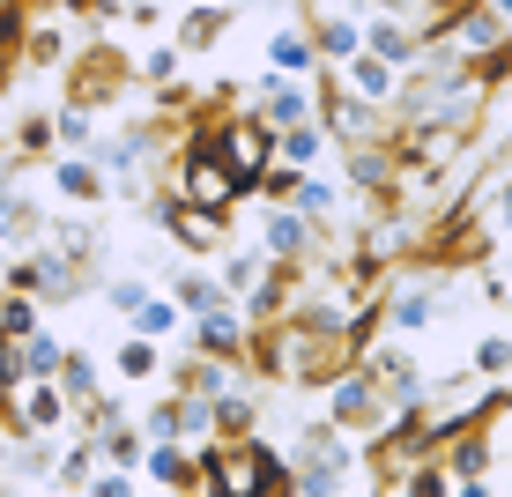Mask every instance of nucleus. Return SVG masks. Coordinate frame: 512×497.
I'll return each mask as SVG.
<instances>
[{"label":"nucleus","instance_id":"obj_20","mask_svg":"<svg viewBox=\"0 0 512 497\" xmlns=\"http://www.w3.org/2000/svg\"><path fill=\"white\" fill-rule=\"evenodd\" d=\"M30 327H38V312H30V290H15L8 305H0V334L15 342V334H30Z\"/></svg>","mask_w":512,"mask_h":497},{"label":"nucleus","instance_id":"obj_12","mask_svg":"<svg viewBox=\"0 0 512 497\" xmlns=\"http://www.w3.org/2000/svg\"><path fill=\"white\" fill-rule=\"evenodd\" d=\"M223 23H231V8H193L186 30H179V45H186V52H208V45L223 38Z\"/></svg>","mask_w":512,"mask_h":497},{"label":"nucleus","instance_id":"obj_8","mask_svg":"<svg viewBox=\"0 0 512 497\" xmlns=\"http://www.w3.org/2000/svg\"><path fill=\"white\" fill-rule=\"evenodd\" d=\"M364 45H372L379 60H416V52H423V30H409L401 15H379V23H372V38H364Z\"/></svg>","mask_w":512,"mask_h":497},{"label":"nucleus","instance_id":"obj_22","mask_svg":"<svg viewBox=\"0 0 512 497\" xmlns=\"http://www.w3.org/2000/svg\"><path fill=\"white\" fill-rule=\"evenodd\" d=\"M379 8H394L409 30H423V23H438V0H379ZM423 38H438V30H423Z\"/></svg>","mask_w":512,"mask_h":497},{"label":"nucleus","instance_id":"obj_6","mask_svg":"<svg viewBox=\"0 0 512 497\" xmlns=\"http://www.w3.org/2000/svg\"><path fill=\"white\" fill-rule=\"evenodd\" d=\"M15 416H23V431H52V423L67 416V401L52 394L45 379H15Z\"/></svg>","mask_w":512,"mask_h":497},{"label":"nucleus","instance_id":"obj_24","mask_svg":"<svg viewBox=\"0 0 512 497\" xmlns=\"http://www.w3.org/2000/svg\"><path fill=\"white\" fill-rule=\"evenodd\" d=\"M119 371H127V379H149V371H156V342H141V334H134V342L119 349Z\"/></svg>","mask_w":512,"mask_h":497},{"label":"nucleus","instance_id":"obj_16","mask_svg":"<svg viewBox=\"0 0 512 497\" xmlns=\"http://www.w3.org/2000/svg\"><path fill=\"white\" fill-rule=\"evenodd\" d=\"M357 45H364L357 23H320V38H312V52H320V60H349Z\"/></svg>","mask_w":512,"mask_h":497},{"label":"nucleus","instance_id":"obj_2","mask_svg":"<svg viewBox=\"0 0 512 497\" xmlns=\"http://www.w3.org/2000/svg\"><path fill=\"white\" fill-rule=\"evenodd\" d=\"M179 201H201V208H231L238 201V179L216 164L208 141H201V149H186V193H179Z\"/></svg>","mask_w":512,"mask_h":497},{"label":"nucleus","instance_id":"obj_17","mask_svg":"<svg viewBox=\"0 0 512 497\" xmlns=\"http://www.w3.org/2000/svg\"><path fill=\"white\" fill-rule=\"evenodd\" d=\"M268 253H305V216H268Z\"/></svg>","mask_w":512,"mask_h":497},{"label":"nucleus","instance_id":"obj_15","mask_svg":"<svg viewBox=\"0 0 512 497\" xmlns=\"http://www.w3.org/2000/svg\"><path fill=\"white\" fill-rule=\"evenodd\" d=\"M260 282H268V260H260V253H231V260H223V290H245V297H253Z\"/></svg>","mask_w":512,"mask_h":497},{"label":"nucleus","instance_id":"obj_30","mask_svg":"<svg viewBox=\"0 0 512 497\" xmlns=\"http://www.w3.org/2000/svg\"><path fill=\"white\" fill-rule=\"evenodd\" d=\"M104 297H112V305H119V312H134V305H141V297H149V290H141V282L127 275V282H112V290H104Z\"/></svg>","mask_w":512,"mask_h":497},{"label":"nucleus","instance_id":"obj_26","mask_svg":"<svg viewBox=\"0 0 512 497\" xmlns=\"http://www.w3.org/2000/svg\"><path fill=\"white\" fill-rule=\"evenodd\" d=\"M297 216H334V186L305 179V186H297Z\"/></svg>","mask_w":512,"mask_h":497},{"label":"nucleus","instance_id":"obj_5","mask_svg":"<svg viewBox=\"0 0 512 497\" xmlns=\"http://www.w3.org/2000/svg\"><path fill=\"white\" fill-rule=\"evenodd\" d=\"M349 90H357V104H386V97H394V60H379V52H349Z\"/></svg>","mask_w":512,"mask_h":497},{"label":"nucleus","instance_id":"obj_31","mask_svg":"<svg viewBox=\"0 0 512 497\" xmlns=\"http://www.w3.org/2000/svg\"><path fill=\"white\" fill-rule=\"evenodd\" d=\"M141 67H149V75L164 82V75H179V52H171V45H156V52H149V60H141Z\"/></svg>","mask_w":512,"mask_h":497},{"label":"nucleus","instance_id":"obj_4","mask_svg":"<svg viewBox=\"0 0 512 497\" xmlns=\"http://www.w3.org/2000/svg\"><path fill=\"white\" fill-rule=\"evenodd\" d=\"M193 342H201L208 357H238V342H245V319H238V312L216 297V305H201V327H193Z\"/></svg>","mask_w":512,"mask_h":497},{"label":"nucleus","instance_id":"obj_18","mask_svg":"<svg viewBox=\"0 0 512 497\" xmlns=\"http://www.w3.org/2000/svg\"><path fill=\"white\" fill-rule=\"evenodd\" d=\"M60 386H67L75 401H90V394H97V364H90V357H60Z\"/></svg>","mask_w":512,"mask_h":497},{"label":"nucleus","instance_id":"obj_25","mask_svg":"<svg viewBox=\"0 0 512 497\" xmlns=\"http://www.w3.org/2000/svg\"><path fill=\"white\" fill-rule=\"evenodd\" d=\"M0 238H30V201L0 193Z\"/></svg>","mask_w":512,"mask_h":497},{"label":"nucleus","instance_id":"obj_28","mask_svg":"<svg viewBox=\"0 0 512 497\" xmlns=\"http://www.w3.org/2000/svg\"><path fill=\"white\" fill-rule=\"evenodd\" d=\"M60 141H67V149H82V141H90V112H60Z\"/></svg>","mask_w":512,"mask_h":497},{"label":"nucleus","instance_id":"obj_1","mask_svg":"<svg viewBox=\"0 0 512 497\" xmlns=\"http://www.w3.org/2000/svg\"><path fill=\"white\" fill-rule=\"evenodd\" d=\"M268 127H260V119H231V127H216V134H208V149H216V164L223 171H231V179H238V193L245 186H260V179H268Z\"/></svg>","mask_w":512,"mask_h":497},{"label":"nucleus","instance_id":"obj_3","mask_svg":"<svg viewBox=\"0 0 512 497\" xmlns=\"http://www.w3.org/2000/svg\"><path fill=\"white\" fill-rule=\"evenodd\" d=\"M164 230L186 245V253H216V245H223V208H201V201H171V208H164Z\"/></svg>","mask_w":512,"mask_h":497},{"label":"nucleus","instance_id":"obj_14","mask_svg":"<svg viewBox=\"0 0 512 497\" xmlns=\"http://www.w3.org/2000/svg\"><path fill=\"white\" fill-rule=\"evenodd\" d=\"M52 179H60L67 201H104V171H97V164H60Z\"/></svg>","mask_w":512,"mask_h":497},{"label":"nucleus","instance_id":"obj_27","mask_svg":"<svg viewBox=\"0 0 512 497\" xmlns=\"http://www.w3.org/2000/svg\"><path fill=\"white\" fill-rule=\"evenodd\" d=\"M179 305H186V312L216 305V282H208V275H186V282H179Z\"/></svg>","mask_w":512,"mask_h":497},{"label":"nucleus","instance_id":"obj_29","mask_svg":"<svg viewBox=\"0 0 512 497\" xmlns=\"http://www.w3.org/2000/svg\"><path fill=\"white\" fill-rule=\"evenodd\" d=\"M104 453L127 468V460H141V438H134V431H112V438H104Z\"/></svg>","mask_w":512,"mask_h":497},{"label":"nucleus","instance_id":"obj_13","mask_svg":"<svg viewBox=\"0 0 512 497\" xmlns=\"http://www.w3.org/2000/svg\"><path fill=\"white\" fill-rule=\"evenodd\" d=\"M268 67H282V75H305V67H312V45L297 38V30H275V38H268Z\"/></svg>","mask_w":512,"mask_h":497},{"label":"nucleus","instance_id":"obj_21","mask_svg":"<svg viewBox=\"0 0 512 497\" xmlns=\"http://www.w3.org/2000/svg\"><path fill=\"white\" fill-rule=\"evenodd\" d=\"M505 364H512V342H505V334H483V349H475V371H483V379H505Z\"/></svg>","mask_w":512,"mask_h":497},{"label":"nucleus","instance_id":"obj_32","mask_svg":"<svg viewBox=\"0 0 512 497\" xmlns=\"http://www.w3.org/2000/svg\"><path fill=\"white\" fill-rule=\"evenodd\" d=\"M149 438H179V408H156V416H149Z\"/></svg>","mask_w":512,"mask_h":497},{"label":"nucleus","instance_id":"obj_7","mask_svg":"<svg viewBox=\"0 0 512 497\" xmlns=\"http://www.w3.org/2000/svg\"><path fill=\"white\" fill-rule=\"evenodd\" d=\"M431 312H438V290H394L386 297V327H401V334H423Z\"/></svg>","mask_w":512,"mask_h":497},{"label":"nucleus","instance_id":"obj_11","mask_svg":"<svg viewBox=\"0 0 512 497\" xmlns=\"http://www.w3.org/2000/svg\"><path fill=\"white\" fill-rule=\"evenodd\" d=\"M171 327H179V305H171V297H141L134 305V334L141 342H164Z\"/></svg>","mask_w":512,"mask_h":497},{"label":"nucleus","instance_id":"obj_23","mask_svg":"<svg viewBox=\"0 0 512 497\" xmlns=\"http://www.w3.org/2000/svg\"><path fill=\"white\" fill-rule=\"evenodd\" d=\"M60 483H67V490H90V483H97V453L75 446V453H67V468H60Z\"/></svg>","mask_w":512,"mask_h":497},{"label":"nucleus","instance_id":"obj_19","mask_svg":"<svg viewBox=\"0 0 512 497\" xmlns=\"http://www.w3.org/2000/svg\"><path fill=\"white\" fill-rule=\"evenodd\" d=\"M312 156H320V134H312L305 119H297V127H282V164H312Z\"/></svg>","mask_w":512,"mask_h":497},{"label":"nucleus","instance_id":"obj_9","mask_svg":"<svg viewBox=\"0 0 512 497\" xmlns=\"http://www.w3.org/2000/svg\"><path fill=\"white\" fill-rule=\"evenodd\" d=\"M15 342H23V349H15L23 379H52V371H60V357H67V349L52 342V334H38V327H30V334H15Z\"/></svg>","mask_w":512,"mask_h":497},{"label":"nucleus","instance_id":"obj_10","mask_svg":"<svg viewBox=\"0 0 512 497\" xmlns=\"http://www.w3.org/2000/svg\"><path fill=\"white\" fill-rule=\"evenodd\" d=\"M297 119H312V104H305V90H290V82H268V104H260V127H297Z\"/></svg>","mask_w":512,"mask_h":497}]
</instances>
